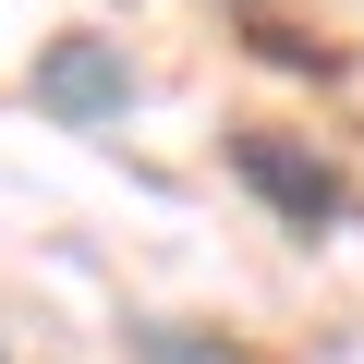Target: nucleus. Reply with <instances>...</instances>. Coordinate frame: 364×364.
Here are the masks:
<instances>
[{
  "mask_svg": "<svg viewBox=\"0 0 364 364\" xmlns=\"http://www.w3.org/2000/svg\"><path fill=\"white\" fill-rule=\"evenodd\" d=\"M0 364H13V352H0Z\"/></svg>",
  "mask_w": 364,
  "mask_h": 364,
  "instance_id": "7ed1b4c3",
  "label": "nucleus"
},
{
  "mask_svg": "<svg viewBox=\"0 0 364 364\" xmlns=\"http://www.w3.org/2000/svg\"><path fill=\"white\" fill-rule=\"evenodd\" d=\"M37 97H49L61 122H122V61H109V49H61V61L37 73Z\"/></svg>",
  "mask_w": 364,
  "mask_h": 364,
  "instance_id": "f257e3e1",
  "label": "nucleus"
},
{
  "mask_svg": "<svg viewBox=\"0 0 364 364\" xmlns=\"http://www.w3.org/2000/svg\"><path fill=\"white\" fill-rule=\"evenodd\" d=\"M243 182H267L304 231H316V219H340V182H328V170H304V158H279L267 134H243Z\"/></svg>",
  "mask_w": 364,
  "mask_h": 364,
  "instance_id": "f03ea898",
  "label": "nucleus"
}]
</instances>
